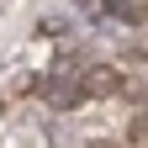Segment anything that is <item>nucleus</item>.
I'll use <instances>...</instances> for the list:
<instances>
[{"label":"nucleus","instance_id":"f257e3e1","mask_svg":"<svg viewBox=\"0 0 148 148\" xmlns=\"http://www.w3.org/2000/svg\"><path fill=\"white\" fill-rule=\"evenodd\" d=\"M74 5H79V11H101V0H74Z\"/></svg>","mask_w":148,"mask_h":148}]
</instances>
